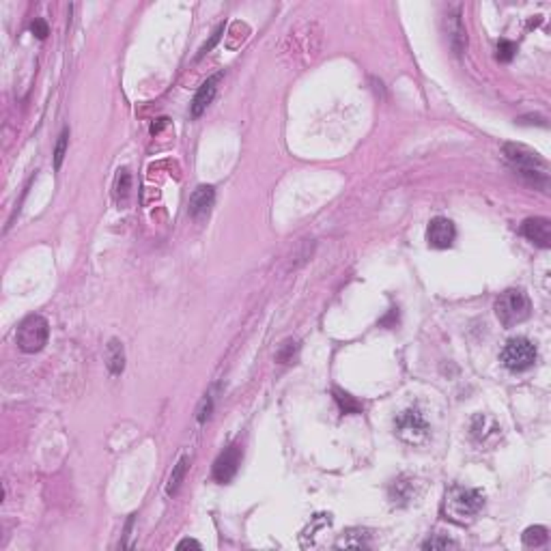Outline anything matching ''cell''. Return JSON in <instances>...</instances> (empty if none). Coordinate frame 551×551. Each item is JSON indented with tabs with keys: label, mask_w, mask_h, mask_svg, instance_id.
<instances>
[{
	"label": "cell",
	"mask_w": 551,
	"mask_h": 551,
	"mask_svg": "<svg viewBox=\"0 0 551 551\" xmlns=\"http://www.w3.org/2000/svg\"><path fill=\"white\" fill-rule=\"evenodd\" d=\"M484 506V493L480 489L455 484L446 491L442 502V517L457 526H470Z\"/></svg>",
	"instance_id": "1"
},
{
	"label": "cell",
	"mask_w": 551,
	"mask_h": 551,
	"mask_svg": "<svg viewBox=\"0 0 551 551\" xmlns=\"http://www.w3.org/2000/svg\"><path fill=\"white\" fill-rule=\"evenodd\" d=\"M504 157L528 183H532L534 188H540V190L549 188V166L536 151H532L523 144L509 142V144H504Z\"/></svg>",
	"instance_id": "2"
},
{
	"label": "cell",
	"mask_w": 551,
	"mask_h": 551,
	"mask_svg": "<svg viewBox=\"0 0 551 551\" xmlns=\"http://www.w3.org/2000/svg\"><path fill=\"white\" fill-rule=\"evenodd\" d=\"M532 304L523 289H506L495 300V314L504 327H515L530 317Z\"/></svg>",
	"instance_id": "3"
},
{
	"label": "cell",
	"mask_w": 551,
	"mask_h": 551,
	"mask_svg": "<svg viewBox=\"0 0 551 551\" xmlns=\"http://www.w3.org/2000/svg\"><path fill=\"white\" fill-rule=\"evenodd\" d=\"M50 339V323L41 314H28L16 332V343L24 353H39Z\"/></svg>",
	"instance_id": "4"
},
{
	"label": "cell",
	"mask_w": 551,
	"mask_h": 551,
	"mask_svg": "<svg viewBox=\"0 0 551 551\" xmlns=\"http://www.w3.org/2000/svg\"><path fill=\"white\" fill-rule=\"evenodd\" d=\"M394 431L401 442H405L409 446H422L431 437V426L418 407H409V409L401 411L394 420Z\"/></svg>",
	"instance_id": "5"
},
{
	"label": "cell",
	"mask_w": 551,
	"mask_h": 551,
	"mask_svg": "<svg viewBox=\"0 0 551 551\" xmlns=\"http://www.w3.org/2000/svg\"><path fill=\"white\" fill-rule=\"evenodd\" d=\"M536 345L530 341V339H523V336H517V339H511L504 349L500 351V362L509 368V370H528L530 366H534L536 362Z\"/></svg>",
	"instance_id": "6"
},
{
	"label": "cell",
	"mask_w": 551,
	"mask_h": 551,
	"mask_svg": "<svg viewBox=\"0 0 551 551\" xmlns=\"http://www.w3.org/2000/svg\"><path fill=\"white\" fill-rule=\"evenodd\" d=\"M424 484L414 478V476H399L390 489H388V498L394 506H409L411 502H416L422 495Z\"/></svg>",
	"instance_id": "7"
},
{
	"label": "cell",
	"mask_w": 551,
	"mask_h": 551,
	"mask_svg": "<svg viewBox=\"0 0 551 551\" xmlns=\"http://www.w3.org/2000/svg\"><path fill=\"white\" fill-rule=\"evenodd\" d=\"M242 446L239 444H231L229 448H225V453L220 455L213 463V478L220 482V484H227L235 478L239 465H242Z\"/></svg>",
	"instance_id": "8"
},
{
	"label": "cell",
	"mask_w": 551,
	"mask_h": 551,
	"mask_svg": "<svg viewBox=\"0 0 551 551\" xmlns=\"http://www.w3.org/2000/svg\"><path fill=\"white\" fill-rule=\"evenodd\" d=\"M457 239V229L453 225V220L448 217H433L428 222V229H426V242L431 248H437V250H446L455 244Z\"/></svg>",
	"instance_id": "9"
},
{
	"label": "cell",
	"mask_w": 551,
	"mask_h": 551,
	"mask_svg": "<svg viewBox=\"0 0 551 551\" xmlns=\"http://www.w3.org/2000/svg\"><path fill=\"white\" fill-rule=\"evenodd\" d=\"M521 235L538 248H551V222L547 217H528L521 225Z\"/></svg>",
	"instance_id": "10"
},
{
	"label": "cell",
	"mask_w": 551,
	"mask_h": 551,
	"mask_svg": "<svg viewBox=\"0 0 551 551\" xmlns=\"http://www.w3.org/2000/svg\"><path fill=\"white\" fill-rule=\"evenodd\" d=\"M446 37H448V43L450 47L455 50V54H461L467 45V33H465V26H463V20H461V11L459 7H455L453 11L446 13Z\"/></svg>",
	"instance_id": "11"
},
{
	"label": "cell",
	"mask_w": 551,
	"mask_h": 551,
	"mask_svg": "<svg viewBox=\"0 0 551 551\" xmlns=\"http://www.w3.org/2000/svg\"><path fill=\"white\" fill-rule=\"evenodd\" d=\"M220 78H222V74H215V76L207 78V80L200 84V89L196 91V95H194V99H192V106H190V113H192L194 119H198V117L205 113V110L209 108V103L213 101Z\"/></svg>",
	"instance_id": "12"
},
{
	"label": "cell",
	"mask_w": 551,
	"mask_h": 551,
	"mask_svg": "<svg viewBox=\"0 0 551 551\" xmlns=\"http://www.w3.org/2000/svg\"><path fill=\"white\" fill-rule=\"evenodd\" d=\"M213 203H215V190H213L211 186H198V188L192 192V196H190V207H188V211H190L192 217L200 220V217L209 215Z\"/></svg>",
	"instance_id": "13"
},
{
	"label": "cell",
	"mask_w": 551,
	"mask_h": 551,
	"mask_svg": "<svg viewBox=\"0 0 551 551\" xmlns=\"http://www.w3.org/2000/svg\"><path fill=\"white\" fill-rule=\"evenodd\" d=\"M500 433H502L500 424L487 414H478L472 420V435H474V439H478L480 444H487L489 437H498Z\"/></svg>",
	"instance_id": "14"
},
{
	"label": "cell",
	"mask_w": 551,
	"mask_h": 551,
	"mask_svg": "<svg viewBox=\"0 0 551 551\" xmlns=\"http://www.w3.org/2000/svg\"><path fill=\"white\" fill-rule=\"evenodd\" d=\"M370 530L366 528H349L341 534V538L336 540L339 549H368L370 547Z\"/></svg>",
	"instance_id": "15"
},
{
	"label": "cell",
	"mask_w": 551,
	"mask_h": 551,
	"mask_svg": "<svg viewBox=\"0 0 551 551\" xmlns=\"http://www.w3.org/2000/svg\"><path fill=\"white\" fill-rule=\"evenodd\" d=\"M106 364L113 375H121L125 368V349L119 339H113L106 345Z\"/></svg>",
	"instance_id": "16"
},
{
	"label": "cell",
	"mask_w": 551,
	"mask_h": 551,
	"mask_svg": "<svg viewBox=\"0 0 551 551\" xmlns=\"http://www.w3.org/2000/svg\"><path fill=\"white\" fill-rule=\"evenodd\" d=\"M332 526V515H314L312 519H310V523L306 526V530L302 532V536H300V540H302V547H312L314 545V536H319L317 532H321V530H325V528H329Z\"/></svg>",
	"instance_id": "17"
},
{
	"label": "cell",
	"mask_w": 551,
	"mask_h": 551,
	"mask_svg": "<svg viewBox=\"0 0 551 551\" xmlns=\"http://www.w3.org/2000/svg\"><path fill=\"white\" fill-rule=\"evenodd\" d=\"M332 394H334V401H336V405H339V409H341L343 416L362 414V403L356 401L349 392H345V390H341V388H334Z\"/></svg>",
	"instance_id": "18"
},
{
	"label": "cell",
	"mask_w": 551,
	"mask_h": 551,
	"mask_svg": "<svg viewBox=\"0 0 551 551\" xmlns=\"http://www.w3.org/2000/svg\"><path fill=\"white\" fill-rule=\"evenodd\" d=\"M188 463H190V459H188V457H181V459L177 461V465L173 467V474H171L169 484H166V493H169V495H175V493L179 491V487H181L183 478H186V472H188Z\"/></svg>",
	"instance_id": "19"
},
{
	"label": "cell",
	"mask_w": 551,
	"mask_h": 551,
	"mask_svg": "<svg viewBox=\"0 0 551 551\" xmlns=\"http://www.w3.org/2000/svg\"><path fill=\"white\" fill-rule=\"evenodd\" d=\"M549 540V532L545 526H532L523 532V545L526 547H543Z\"/></svg>",
	"instance_id": "20"
},
{
	"label": "cell",
	"mask_w": 551,
	"mask_h": 551,
	"mask_svg": "<svg viewBox=\"0 0 551 551\" xmlns=\"http://www.w3.org/2000/svg\"><path fill=\"white\" fill-rule=\"evenodd\" d=\"M297 351H300V345H297V341L289 339V341H285V343L280 345L278 353H276V360H278L280 364H293V360H295Z\"/></svg>",
	"instance_id": "21"
},
{
	"label": "cell",
	"mask_w": 551,
	"mask_h": 551,
	"mask_svg": "<svg viewBox=\"0 0 551 551\" xmlns=\"http://www.w3.org/2000/svg\"><path fill=\"white\" fill-rule=\"evenodd\" d=\"M422 549H431V551H435V549H457V543L448 536L435 534V536H431L428 540L422 543Z\"/></svg>",
	"instance_id": "22"
},
{
	"label": "cell",
	"mask_w": 551,
	"mask_h": 551,
	"mask_svg": "<svg viewBox=\"0 0 551 551\" xmlns=\"http://www.w3.org/2000/svg\"><path fill=\"white\" fill-rule=\"evenodd\" d=\"M67 142H69V132L65 130L63 134H61V138H59V142H57V149H54V169H61V164H63V157H65V151H67Z\"/></svg>",
	"instance_id": "23"
},
{
	"label": "cell",
	"mask_w": 551,
	"mask_h": 551,
	"mask_svg": "<svg viewBox=\"0 0 551 551\" xmlns=\"http://www.w3.org/2000/svg\"><path fill=\"white\" fill-rule=\"evenodd\" d=\"M515 52H517V45H515L513 41H509V39H500V41H498V59H500L502 63L513 61Z\"/></svg>",
	"instance_id": "24"
},
{
	"label": "cell",
	"mask_w": 551,
	"mask_h": 551,
	"mask_svg": "<svg viewBox=\"0 0 551 551\" xmlns=\"http://www.w3.org/2000/svg\"><path fill=\"white\" fill-rule=\"evenodd\" d=\"M222 33H225V24H220V26L215 28V33L211 35V39H209V41H207V43H205V45H203L200 50H198V54H196V61H200V59L205 57V54H207V52H211V50H213V45H215V43L220 41V37H222Z\"/></svg>",
	"instance_id": "25"
},
{
	"label": "cell",
	"mask_w": 551,
	"mask_h": 551,
	"mask_svg": "<svg viewBox=\"0 0 551 551\" xmlns=\"http://www.w3.org/2000/svg\"><path fill=\"white\" fill-rule=\"evenodd\" d=\"M130 188H132V177H130V173H127V171H119V177H117V194H119V196H127Z\"/></svg>",
	"instance_id": "26"
},
{
	"label": "cell",
	"mask_w": 551,
	"mask_h": 551,
	"mask_svg": "<svg viewBox=\"0 0 551 551\" xmlns=\"http://www.w3.org/2000/svg\"><path fill=\"white\" fill-rule=\"evenodd\" d=\"M211 409H213V399H211V394H205V399H203V403H200V407H198L196 420H198V422H205V420L211 416Z\"/></svg>",
	"instance_id": "27"
},
{
	"label": "cell",
	"mask_w": 551,
	"mask_h": 551,
	"mask_svg": "<svg viewBox=\"0 0 551 551\" xmlns=\"http://www.w3.org/2000/svg\"><path fill=\"white\" fill-rule=\"evenodd\" d=\"M30 30H33L39 39H45V37H47V24H45L43 20H35V22L30 24Z\"/></svg>",
	"instance_id": "28"
},
{
	"label": "cell",
	"mask_w": 551,
	"mask_h": 551,
	"mask_svg": "<svg viewBox=\"0 0 551 551\" xmlns=\"http://www.w3.org/2000/svg\"><path fill=\"white\" fill-rule=\"evenodd\" d=\"M188 547H194V549H200V543L194 540V538H186L177 545V549H188Z\"/></svg>",
	"instance_id": "29"
}]
</instances>
